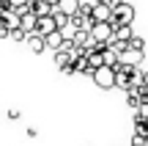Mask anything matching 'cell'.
Listing matches in <instances>:
<instances>
[{
    "label": "cell",
    "instance_id": "6da1fadb",
    "mask_svg": "<svg viewBox=\"0 0 148 146\" xmlns=\"http://www.w3.org/2000/svg\"><path fill=\"white\" fill-rule=\"evenodd\" d=\"M132 22H134V6L121 3V6L112 8V19H110L112 28H118V25H132Z\"/></svg>",
    "mask_w": 148,
    "mask_h": 146
},
{
    "label": "cell",
    "instance_id": "7a4b0ae2",
    "mask_svg": "<svg viewBox=\"0 0 148 146\" xmlns=\"http://www.w3.org/2000/svg\"><path fill=\"white\" fill-rule=\"evenodd\" d=\"M90 80H93L99 88L110 91V88H115V72H112L110 66H99V69L93 72V77H90Z\"/></svg>",
    "mask_w": 148,
    "mask_h": 146
},
{
    "label": "cell",
    "instance_id": "3957f363",
    "mask_svg": "<svg viewBox=\"0 0 148 146\" xmlns=\"http://www.w3.org/2000/svg\"><path fill=\"white\" fill-rule=\"evenodd\" d=\"M90 36H93V42H104V44H107L112 36H115V28H112L110 22H93Z\"/></svg>",
    "mask_w": 148,
    "mask_h": 146
},
{
    "label": "cell",
    "instance_id": "277c9868",
    "mask_svg": "<svg viewBox=\"0 0 148 146\" xmlns=\"http://www.w3.org/2000/svg\"><path fill=\"white\" fill-rule=\"evenodd\" d=\"M143 58H145L143 50H126V53L118 55V61H121L123 66H140V64H143Z\"/></svg>",
    "mask_w": 148,
    "mask_h": 146
},
{
    "label": "cell",
    "instance_id": "5b68a950",
    "mask_svg": "<svg viewBox=\"0 0 148 146\" xmlns=\"http://www.w3.org/2000/svg\"><path fill=\"white\" fill-rule=\"evenodd\" d=\"M52 30H58V25H55V17H38V25H36V33L38 36H49Z\"/></svg>",
    "mask_w": 148,
    "mask_h": 146
},
{
    "label": "cell",
    "instance_id": "8992f818",
    "mask_svg": "<svg viewBox=\"0 0 148 146\" xmlns=\"http://www.w3.org/2000/svg\"><path fill=\"white\" fill-rule=\"evenodd\" d=\"M90 17H93V22H110V19H112V8H110L107 3H96Z\"/></svg>",
    "mask_w": 148,
    "mask_h": 146
},
{
    "label": "cell",
    "instance_id": "52a82bcc",
    "mask_svg": "<svg viewBox=\"0 0 148 146\" xmlns=\"http://www.w3.org/2000/svg\"><path fill=\"white\" fill-rule=\"evenodd\" d=\"M36 25H38V17L33 14V11H27V14H22L19 17V28L30 36V33H36Z\"/></svg>",
    "mask_w": 148,
    "mask_h": 146
},
{
    "label": "cell",
    "instance_id": "ba28073f",
    "mask_svg": "<svg viewBox=\"0 0 148 146\" xmlns=\"http://www.w3.org/2000/svg\"><path fill=\"white\" fill-rule=\"evenodd\" d=\"M27 47H30V53L41 55L44 50H47V42H44V36H38V33H30V36H27Z\"/></svg>",
    "mask_w": 148,
    "mask_h": 146
},
{
    "label": "cell",
    "instance_id": "9c48e42d",
    "mask_svg": "<svg viewBox=\"0 0 148 146\" xmlns=\"http://www.w3.org/2000/svg\"><path fill=\"white\" fill-rule=\"evenodd\" d=\"M44 42H47V50H55V53H58L60 47H63V42H66V36L60 30H52L49 33V36H44Z\"/></svg>",
    "mask_w": 148,
    "mask_h": 146
},
{
    "label": "cell",
    "instance_id": "30bf717a",
    "mask_svg": "<svg viewBox=\"0 0 148 146\" xmlns=\"http://www.w3.org/2000/svg\"><path fill=\"white\" fill-rule=\"evenodd\" d=\"M30 11H33L36 17H49L55 8H52L49 3H44V0H36V3H30Z\"/></svg>",
    "mask_w": 148,
    "mask_h": 146
},
{
    "label": "cell",
    "instance_id": "8fae6325",
    "mask_svg": "<svg viewBox=\"0 0 148 146\" xmlns=\"http://www.w3.org/2000/svg\"><path fill=\"white\" fill-rule=\"evenodd\" d=\"M58 11H63V14L74 17V14L79 11V0H60V3H58Z\"/></svg>",
    "mask_w": 148,
    "mask_h": 146
},
{
    "label": "cell",
    "instance_id": "7c38bea8",
    "mask_svg": "<svg viewBox=\"0 0 148 146\" xmlns=\"http://www.w3.org/2000/svg\"><path fill=\"white\" fill-rule=\"evenodd\" d=\"M85 58H88V66L90 69H99V66H104V55L101 53H90V50H85Z\"/></svg>",
    "mask_w": 148,
    "mask_h": 146
},
{
    "label": "cell",
    "instance_id": "4fadbf2b",
    "mask_svg": "<svg viewBox=\"0 0 148 146\" xmlns=\"http://www.w3.org/2000/svg\"><path fill=\"white\" fill-rule=\"evenodd\" d=\"M71 53H66V50H58V53H55V66H60V72L66 69V66H71Z\"/></svg>",
    "mask_w": 148,
    "mask_h": 146
},
{
    "label": "cell",
    "instance_id": "5bb4252c",
    "mask_svg": "<svg viewBox=\"0 0 148 146\" xmlns=\"http://www.w3.org/2000/svg\"><path fill=\"white\" fill-rule=\"evenodd\" d=\"M132 36H134V33H132V25H118L115 28V39H118V42H129Z\"/></svg>",
    "mask_w": 148,
    "mask_h": 146
},
{
    "label": "cell",
    "instance_id": "9a60e30c",
    "mask_svg": "<svg viewBox=\"0 0 148 146\" xmlns=\"http://www.w3.org/2000/svg\"><path fill=\"white\" fill-rule=\"evenodd\" d=\"M8 39H14V42H27V33L22 30V28H11V30H8Z\"/></svg>",
    "mask_w": 148,
    "mask_h": 146
},
{
    "label": "cell",
    "instance_id": "2e32d148",
    "mask_svg": "<svg viewBox=\"0 0 148 146\" xmlns=\"http://www.w3.org/2000/svg\"><path fill=\"white\" fill-rule=\"evenodd\" d=\"M129 50H145V39L143 36H132L129 39Z\"/></svg>",
    "mask_w": 148,
    "mask_h": 146
},
{
    "label": "cell",
    "instance_id": "e0dca14e",
    "mask_svg": "<svg viewBox=\"0 0 148 146\" xmlns=\"http://www.w3.org/2000/svg\"><path fill=\"white\" fill-rule=\"evenodd\" d=\"M134 119H148V99L137 105V110H134Z\"/></svg>",
    "mask_w": 148,
    "mask_h": 146
},
{
    "label": "cell",
    "instance_id": "ac0fdd59",
    "mask_svg": "<svg viewBox=\"0 0 148 146\" xmlns=\"http://www.w3.org/2000/svg\"><path fill=\"white\" fill-rule=\"evenodd\" d=\"M132 146H145V135H137V132H132Z\"/></svg>",
    "mask_w": 148,
    "mask_h": 146
},
{
    "label": "cell",
    "instance_id": "d6986e66",
    "mask_svg": "<svg viewBox=\"0 0 148 146\" xmlns=\"http://www.w3.org/2000/svg\"><path fill=\"white\" fill-rule=\"evenodd\" d=\"M8 3L14 6V8H19V6H27V3H30V0H8Z\"/></svg>",
    "mask_w": 148,
    "mask_h": 146
},
{
    "label": "cell",
    "instance_id": "ffe728a7",
    "mask_svg": "<svg viewBox=\"0 0 148 146\" xmlns=\"http://www.w3.org/2000/svg\"><path fill=\"white\" fill-rule=\"evenodd\" d=\"M8 119H11V121H16V119H19V110L11 108V110H8Z\"/></svg>",
    "mask_w": 148,
    "mask_h": 146
},
{
    "label": "cell",
    "instance_id": "44dd1931",
    "mask_svg": "<svg viewBox=\"0 0 148 146\" xmlns=\"http://www.w3.org/2000/svg\"><path fill=\"white\" fill-rule=\"evenodd\" d=\"M25 135H27V138H36V135H38V130H36V127H27Z\"/></svg>",
    "mask_w": 148,
    "mask_h": 146
},
{
    "label": "cell",
    "instance_id": "7402d4cb",
    "mask_svg": "<svg viewBox=\"0 0 148 146\" xmlns=\"http://www.w3.org/2000/svg\"><path fill=\"white\" fill-rule=\"evenodd\" d=\"M140 86H148V72H143V75H140Z\"/></svg>",
    "mask_w": 148,
    "mask_h": 146
},
{
    "label": "cell",
    "instance_id": "603a6c76",
    "mask_svg": "<svg viewBox=\"0 0 148 146\" xmlns=\"http://www.w3.org/2000/svg\"><path fill=\"white\" fill-rule=\"evenodd\" d=\"M123 0H107V6H110V8H115V6H121Z\"/></svg>",
    "mask_w": 148,
    "mask_h": 146
},
{
    "label": "cell",
    "instance_id": "cb8c5ba5",
    "mask_svg": "<svg viewBox=\"0 0 148 146\" xmlns=\"http://www.w3.org/2000/svg\"><path fill=\"white\" fill-rule=\"evenodd\" d=\"M44 3H49L52 8H58V3H60V0H44Z\"/></svg>",
    "mask_w": 148,
    "mask_h": 146
},
{
    "label": "cell",
    "instance_id": "d4e9b609",
    "mask_svg": "<svg viewBox=\"0 0 148 146\" xmlns=\"http://www.w3.org/2000/svg\"><path fill=\"white\" fill-rule=\"evenodd\" d=\"M93 3H107V0H93Z\"/></svg>",
    "mask_w": 148,
    "mask_h": 146
},
{
    "label": "cell",
    "instance_id": "484cf974",
    "mask_svg": "<svg viewBox=\"0 0 148 146\" xmlns=\"http://www.w3.org/2000/svg\"><path fill=\"white\" fill-rule=\"evenodd\" d=\"M145 146H148V135H145Z\"/></svg>",
    "mask_w": 148,
    "mask_h": 146
},
{
    "label": "cell",
    "instance_id": "4316f807",
    "mask_svg": "<svg viewBox=\"0 0 148 146\" xmlns=\"http://www.w3.org/2000/svg\"><path fill=\"white\" fill-rule=\"evenodd\" d=\"M30 3H36V0H30Z\"/></svg>",
    "mask_w": 148,
    "mask_h": 146
},
{
    "label": "cell",
    "instance_id": "83f0119b",
    "mask_svg": "<svg viewBox=\"0 0 148 146\" xmlns=\"http://www.w3.org/2000/svg\"><path fill=\"white\" fill-rule=\"evenodd\" d=\"M0 25H3V22H0Z\"/></svg>",
    "mask_w": 148,
    "mask_h": 146
}]
</instances>
